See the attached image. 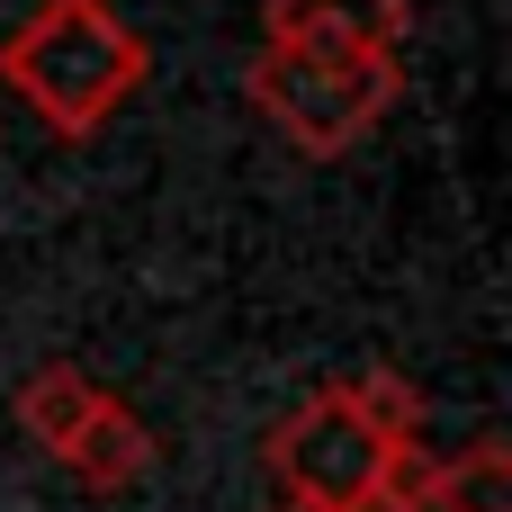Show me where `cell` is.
Listing matches in <instances>:
<instances>
[{
	"instance_id": "cell-7",
	"label": "cell",
	"mask_w": 512,
	"mask_h": 512,
	"mask_svg": "<svg viewBox=\"0 0 512 512\" xmlns=\"http://www.w3.org/2000/svg\"><path fill=\"white\" fill-rule=\"evenodd\" d=\"M432 512H512V459L504 441H477L459 459H441V495Z\"/></svg>"
},
{
	"instance_id": "cell-1",
	"label": "cell",
	"mask_w": 512,
	"mask_h": 512,
	"mask_svg": "<svg viewBox=\"0 0 512 512\" xmlns=\"http://www.w3.org/2000/svg\"><path fill=\"white\" fill-rule=\"evenodd\" d=\"M144 72L153 54L108 0H36L0 45V90L54 135H99L144 90Z\"/></svg>"
},
{
	"instance_id": "cell-3",
	"label": "cell",
	"mask_w": 512,
	"mask_h": 512,
	"mask_svg": "<svg viewBox=\"0 0 512 512\" xmlns=\"http://www.w3.org/2000/svg\"><path fill=\"white\" fill-rule=\"evenodd\" d=\"M396 450L405 441L351 387H324L270 432V477H279V495L297 512H378V486H387Z\"/></svg>"
},
{
	"instance_id": "cell-4",
	"label": "cell",
	"mask_w": 512,
	"mask_h": 512,
	"mask_svg": "<svg viewBox=\"0 0 512 512\" xmlns=\"http://www.w3.org/2000/svg\"><path fill=\"white\" fill-rule=\"evenodd\" d=\"M405 0H270V45L288 54H405Z\"/></svg>"
},
{
	"instance_id": "cell-5",
	"label": "cell",
	"mask_w": 512,
	"mask_h": 512,
	"mask_svg": "<svg viewBox=\"0 0 512 512\" xmlns=\"http://www.w3.org/2000/svg\"><path fill=\"white\" fill-rule=\"evenodd\" d=\"M54 468H63L81 495H126V486L153 477V432L135 423V405H117V396L99 387V405H90L81 432L54 450Z\"/></svg>"
},
{
	"instance_id": "cell-6",
	"label": "cell",
	"mask_w": 512,
	"mask_h": 512,
	"mask_svg": "<svg viewBox=\"0 0 512 512\" xmlns=\"http://www.w3.org/2000/svg\"><path fill=\"white\" fill-rule=\"evenodd\" d=\"M99 405V387L72 369V360H45V369H27V387H18V423H27V441L54 459L72 432H81V414Z\"/></svg>"
},
{
	"instance_id": "cell-2",
	"label": "cell",
	"mask_w": 512,
	"mask_h": 512,
	"mask_svg": "<svg viewBox=\"0 0 512 512\" xmlns=\"http://www.w3.org/2000/svg\"><path fill=\"white\" fill-rule=\"evenodd\" d=\"M252 108L315 162L369 144L387 126V108L405 99V63L396 54H288V45H261L252 72H243Z\"/></svg>"
}]
</instances>
